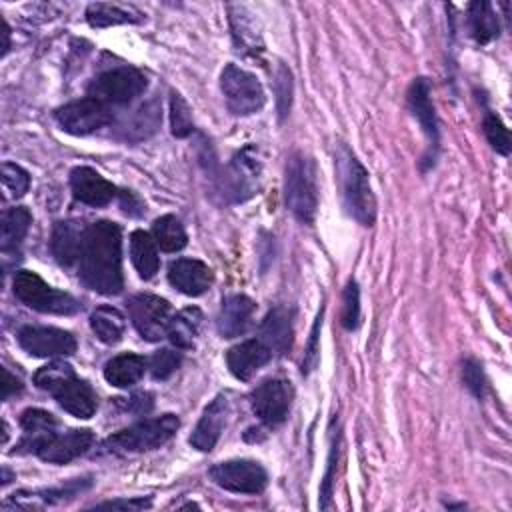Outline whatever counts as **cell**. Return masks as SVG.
<instances>
[{"instance_id":"cell-18","label":"cell","mask_w":512,"mask_h":512,"mask_svg":"<svg viewBox=\"0 0 512 512\" xmlns=\"http://www.w3.org/2000/svg\"><path fill=\"white\" fill-rule=\"evenodd\" d=\"M70 190L78 202L94 208L110 204L118 194L116 186L90 166H76L70 172Z\"/></svg>"},{"instance_id":"cell-43","label":"cell","mask_w":512,"mask_h":512,"mask_svg":"<svg viewBox=\"0 0 512 512\" xmlns=\"http://www.w3.org/2000/svg\"><path fill=\"white\" fill-rule=\"evenodd\" d=\"M462 380L466 384V388L476 396V398H484L486 394V376L482 370V364L474 358L464 360L462 364Z\"/></svg>"},{"instance_id":"cell-26","label":"cell","mask_w":512,"mask_h":512,"mask_svg":"<svg viewBox=\"0 0 512 512\" xmlns=\"http://www.w3.org/2000/svg\"><path fill=\"white\" fill-rule=\"evenodd\" d=\"M292 314L284 306H274L268 310L260 326V340L272 350V354H286L292 348Z\"/></svg>"},{"instance_id":"cell-44","label":"cell","mask_w":512,"mask_h":512,"mask_svg":"<svg viewBox=\"0 0 512 512\" xmlns=\"http://www.w3.org/2000/svg\"><path fill=\"white\" fill-rule=\"evenodd\" d=\"M338 430H332V444H330V456H328V466H326V474H324V482L320 486V508H328L330 504V496H332V482H334V466L338 460Z\"/></svg>"},{"instance_id":"cell-8","label":"cell","mask_w":512,"mask_h":512,"mask_svg":"<svg viewBox=\"0 0 512 512\" xmlns=\"http://www.w3.org/2000/svg\"><path fill=\"white\" fill-rule=\"evenodd\" d=\"M148 86V78L134 66H116L104 70L88 84V96L106 106H124L134 102Z\"/></svg>"},{"instance_id":"cell-15","label":"cell","mask_w":512,"mask_h":512,"mask_svg":"<svg viewBox=\"0 0 512 512\" xmlns=\"http://www.w3.org/2000/svg\"><path fill=\"white\" fill-rule=\"evenodd\" d=\"M22 436L16 444L18 454H40L56 436H58V420L52 412L42 408H26L20 414Z\"/></svg>"},{"instance_id":"cell-11","label":"cell","mask_w":512,"mask_h":512,"mask_svg":"<svg viewBox=\"0 0 512 512\" xmlns=\"http://www.w3.org/2000/svg\"><path fill=\"white\" fill-rule=\"evenodd\" d=\"M214 484L236 494H260L268 486V472L256 460H226L210 468Z\"/></svg>"},{"instance_id":"cell-28","label":"cell","mask_w":512,"mask_h":512,"mask_svg":"<svg viewBox=\"0 0 512 512\" xmlns=\"http://www.w3.org/2000/svg\"><path fill=\"white\" fill-rule=\"evenodd\" d=\"M130 260L140 274V278L150 280L160 268L158 244L154 242L152 234L144 230H134L130 234Z\"/></svg>"},{"instance_id":"cell-3","label":"cell","mask_w":512,"mask_h":512,"mask_svg":"<svg viewBox=\"0 0 512 512\" xmlns=\"http://www.w3.org/2000/svg\"><path fill=\"white\" fill-rule=\"evenodd\" d=\"M336 178L346 212L364 226H372L376 218V198L366 168L346 144L336 148Z\"/></svg>"},{"instance_id":"cell-7","label":"cell","mask_w":512,"mask_h":512,"mask_svg":"<svg viewBox=\"0 0 512 512\" xmlns=\"http://www.w3.org/2000/svg\"><path fill=\"white\" fill-rule=\"evenodd\" d=\"M260 174H262V162L258 158L256 148L244 146L240 152L232 156L230 164L224 168L218 180L222 198L230 204L246 202L258 192Z\"/></svg>"},{"instance_id":"cell-33","label":"cell","mask_w":512,"mask_h":512,"mask_svg":"<svg viewBox=\"0 0 512 512\" xmlns=\"http://www.w3.org/2000/svg\"><path fill=\"white\" fill-rule=\"evenodd\" d=\"M468 26L470 34L478 44H488L500 34L498 16L492 10V4L486 0L472 2L468 6Z\"/></svg>"},{"instance_id":"cell-4","label":"cell","mask_w":512,"mask_h":512,"mask_svg":"<svg viewBox=\"0 0 512 512\" xmlns=\"http://www.w3.org/2000/svg\"><path fill=\"white\" fill-rule=\"evenodd\" d=\"M180 420L174 414L144 418L124 430L110 434L98 448V454H134L148 452L166 444L178 430Z\"/></svg>"},{"instance_id":"cell-21","label":"cell","mask_w":512,"mask_h":512,"mask_svg":"<svg viewBox=\"0 0 512 512\" xmlns=\"http://www.w3.org/2000/svg\"><path fill=\"white\" fill-rule=\"evenodd\" d=\"M272 358V350L262 340H244L226 352V364L234 378L250 380Z\"/></svg>"},{"instance_id":"cell-6","label":"cell","mask_w":512,"mask_h":512,"mask_svg":"<svg viewBox=\"0 0 512 512\" xmlns=\"http://www.w3.org/2000/svg\"><path fill=\"white\" fill-rule=\"evenodd\" d=\"M12 290L20 302L44 314L70 316L82 308V304L72 294L52 288L36 272H30V270H18L14 274Z\"/></svg>"},{"instance_id":"cell-38","label":"cell","mask_w":512,"mask_h":512,"mask_svg":"<svg viewBox=\"0 0 512 512\" xmlns=\"http://www.w3.org/2000/svg\"><path fill=\"white\" fill-rule=\"evenodd\" d=\"M182 364V354L172 348H160L152 354L148 362V370L154 380H166L170 378Z\"/></svg>"},{"instance_id":"cell-2","label":"cell","mask_w":512,"mask_h":512,"mask_svg":"<svg viewBox=\"0 0 512 512\" xmlns=\"http://www.w3.org/2000/svg\"><path fill=\"white\" fill-rule=\"evenodd\" d=\"M34 384L48 394L72 416L90 418L96 412V394L86 380H80L70 364L54 360L34 374Z\"/></svg>"},{"instance_id":"cell-31","label":"cell","mask_w":512,"mask_h":512,"mask_svg":"<svg viewBox=\"0 0 512 512\" xmlns=\"http://www.w3.org/2000/svg\"><path fill=\"white\" fill-rule=\"evenodd\" d=\"M202 324V312L198 308H184L170 318L166 336L180 350H190L196 344L198 330Z\"/></svg>"},{"instance_id":"cell-10","label":"cell","mask_w":512,"mask_h":512,"mask_svg":"<svg viewBox=\"0 0 512 512\" xmlns=\"http://www.w3.org/2000/svg\"><path fill=\"white\" fill-rule=\"evenodd\" d=\"M54 118L64 132L72 136H86L108 126L112 122V112L104 102L86 96L60 106L54 112Z\"/></svg>"},{"instance_id":"cell-23","label":"cell","mask_w":512,"mask_h":512,"mask_svg":"<svg viewBox=\"0 0 512 512\" xmlns=\"http://www.w3.org/2000/svg\"><path fill=\"white\" fill-rule=\"evenodd\" d=\"M94 444V434L90 430H68L64 434H58L40 454L44 462L50 464H68L74 458L82 456L92 448Z\"/></svg>"},{"instance_id":"cell-13","label":"cell","mask_w":512,"mask_h":512,"mask_svg":"<svg viewBox=\"0 0 512 512\" xmlns=\"http://www.w3.org/2000/svg\"><path fill=\"white\" fill-rule=\"evenodd\" d=\"M292 396H294V390L288 380L270 378L252 390L250 404L258 420L266 428H276L288 418Z\"/></svg>"},{"instance_id":"cell-25","label":"cell","mask_w":512,"mask_h":512,"mask_svg":"<svg viewBox=\"0 0 512 512\" xmlns=\"http://www.w3.org/2000/svg\"><path fill=\"white\" fill-rule=\"evenodd\" d=\"M84 234H86V226H80L74 220H64V222L54 224L50 248H52L54 258L62 266H72L74 262L80 260Z\"/></svg>"},{"instance_id":"cell-48","label":"cell","mask_w":512,"mask_h":512,"mask_svg":"<svg viewBox=\"0 0 512 512\" xmlns=\"http://www.w3.org/2000/svg\"><path fill=\"white\" fill-rule=\"evenodd\" d=\"M4 46H2V56L8 52V48H10V28H8V24L4 22Z\"/></svg>"},{"instance_id":"cell-40","label":"cell","mask_w":512,"mask_h":512,"mask_svg":"<svg viewBox=\"0 0 512 512\" xmlns=\"http://www.w3.org/2000/svg\"><path fill=\"white\" fill-rule=\"evenodd\" d=\"M274 94H276V110L280 120H284L292 106V72L280 62L274 74Z\"/></svg>"},{"instance_id":"cell-22","label":"cell","mask_w":512,"mask_h":512,"mask_svg":"<svg viewBox=\"0 0 512 512\" xmlns=\"http://www.w3.org/2000/svg\"><path fill=\"white\" fill-rule=\"evenodd\" d=\"M256 310V304L246 294H228L222 300L220 312H218V332L224 338H236L242 336L252 320V314Z\"/></svg>"},{"instance_id":"cell-17","label":"cell","mask_w":512,"mask_h":512,"mask_svg":"<svg viewBox=\"0 0 512 512\" xmlns=\"http://www.w3.org/2000/svg\"><path fill=\"white\" fill-rule=\"evenodd\" d=\"M234 46L246 56L258 58L264 52L262 30L256 14L244 4H226Z\"/></svg>"},{"instance_id":"cell-14","label":"cell","mask_w":512,"mask_h":512,"mask_svg":"<svg viewBox=\"0 0 512 512\" xmlns=\"http://www.w3.org/2000/svg\"><path fill=\"white\" fill-rule=\"evenodd\" d=\"M18 344L30 356L58 358L76 352V338L56 326H24L18 332Z\"/></svg>"},{"instance_id":"cell-24","label":"cell","mask_w":512,"mask_h":512,"mask_svg":"<svg viewBox=\"0 0 512 512\" xmlns=\"http://www.w3.org/2000/svg\"><path fill=\"white\" fill-rule=\"evenodd\" d=\"M92 482L88 478H78L72 480L60 488H44V490H34V492H16L10 496L8 502H4V508L8 506H18V508H42V506H50L68 498H74L76 494H80L82 490H86Z\"/></svg>"},{"instance_id":"cell-41","label":"cell","mask_w":512,"mask_h":512,"mask_svg":"<svg viewBox=\"0 0 512 512\" xmlns=\"http://www.w3.org/2000/svg\"><path fill=\"white\" fill-rule=\"evenodd\" d=\"M360 320V290L356 280H348L342 294V314L340 322L346 330H354Z\"/></svg>"},{"instance_id":"cell-5","label":"cell","mask_w":512,"mask_h":512,"mask_svg":"<svg viewBox=\"0 0 512 512\" xmlns=\"http://www.w3.org/2000/svg\"><path fill=\"white\" fill-rule=\"evenodd\" d=\"M284 200L286 208L296 220L312 224L318 208V186H316V166L314 160L296 150L290 154L284 172Z\"/></svg>"},{"instance_id":"cell-30","label":"cell","mask_w":512,"mask_h":512,"mask_svg":"<svg viewBox=\"0 0 512 512\" xmlns=\"http://www.w3.org/2000/svg\"><path fill=\"white\" fill-rule=\"evenodd\" d=\"M160 120H162L160 104H158V100H150V102L142 104L132 114V118L120 126V138L130 140V142H140L158 130Z\"/></svg>"},{"instance_id":"cell-35","label":"cell","mask_w":512,"mask_h":512,"mask_svg":"<svg viewBox=\"0 0 512 512\" xmlns=\"http://www.w3.org/2000/svg\"><path fill=\"white\" fill-rule=\"evenodd\" d=\"M152 238L162 252H178L186 246L188 236L182 222L174 214H164L152 224Z\"/></svg>"},{"instance_id":"cell-27","label":"cell","mask_w":512,"mask_h":512,"mask_svg":"<svg viewBox=\"0 0 512 512\" xmlns=\"http://www.w3.org/2000/svg\"><path fill=\"white\" fill-rule=\"evenodd\" d=\"M146 370V360L140 354L124 352L114 358H110L104 366V378L108 384L116 388H128L134 386Z\"/></svg>"},{"instance_id":"cell-36","label":"cell","mask_w":512,"mask_h":512,"mask_svg":"<svg viewBox=\"0 0 512 512\" xmlns=\"http://www.w3.org/2000/svg\"><path fill=\"white\" fill-rule=\"evenodd\" d=\"M482 130H484L486 140L490 142V146H492L498 154H502V156H508V154H510V134H508V128L504 126L502 118H500L496 112L484 110Z\"/></svg>"},{"instance_id":"cell-39","label":"cell","mask_w":512,"mask_h":512,"mask_svg":"<svg viewBox=\"0 0 512 512\" xmlns=\"http://www.w3.org/2000/svg\"><path fill=\"white\" fill-rule=\"evenodd\" d=\"M2 186H4L6 196L20 198L30 188V174L14 162H4L2 164Z\"/></svg>"},{"instance_id":"cell-37","label":"cell","mask_w":512,"mask_h":512,"mask_svg":"<svg viewBox=\"0 0 512 512\" xmlns=\"http://www.w3.org/2000/svg\"><path fill=\"white\" fill-rule=\"evenodd\" d=\"M170 132L176 138H186L194 132L190 106L178 92H170Z\"/></svg>"},{"instance_id":"cell-45","label":"cell","mask_w":512,"mask_h":512,"mask_svg":"<svg viewBox=\"0 0 512 512\" xmlns=\"http://www.w3.org/2000/svg\"><path fill=\"white\" fill-rule=\"evenodd\" d=\"M152 500L150 498H120V500H110V502H102L98 504V508H122V510H144L150 508Z\"/></svg>"},{"instance_id":"cell-47","label":"cell","mask_w":512,"mask_h":512,"mask_svg":"<svg viewBox=\"0 0 512 512\" xmlns=\"http://www.w3.org/2000/svg\"><path fill=\"white\" fill-rule=\"evenodd\" d=\"M128 410L136 412V414H142V412H148L152 408V394L148 392H140V394H134L128 398V404H126Z\"/></svg>"},{"instance_id":"cell-32","label":"cell","mask_w":512,"mask_h":512,"mask_svg":"<svg viewBox=\"0 0 512 512\" xmlns=\"http://www.w3.org/2000/svg\"><path fill=\"white\" fill-rule=\"evenodd\" d=\"M32 224V214L24 206L8 208L2 214V224H0V250L6 254L10 250H16L22 240L28 234V228Z\"/></svg>"},{"instance_id":"cell-9","label":"cell","mask_w":512,"mask_h":512,"mask_svg":"<svg viewBox=\"0 0 512 512\" xmlns=\"http://www.w3.org/2000/svg\"><path fill=\"white\" fill-rule=\"evenodd\" d=\"M220 90L228 110L234 116L256 114L266 104V94L260 80L236 64L224 66L220 74Z\"/></svg>"},{"instance_id":"cell-20","label":"cell","mask_w":512,"mask_h":512,"mask_svg":"<svg viewBox=\"0 0 512 512\" xmlns=\"http://www.w3.org/2000/svg\"><path fill=\"white\" fill-rule=\"evenodd\" d=\"M168 282L186 296H200L212 284V270L196 258H178L168 266Z\"/></svg>"},{"instance_id":"cell-29","label":"cell","mask_w":512,"mask_h":512,"mask_svg":"<svg viewBox=\"0 0 512 512\" xmlns=\"http://www.w3.org/2000/svg\"><path fill=\"white\" fill-rule=\"evenodd\" d=\"M86 20L92 28H108L118 24H138L142 14L134 6H120L110 2H92L86 8Z\"/></svg>"},{"instance_id":"cell-1","label":"cell","mask_w":512,"mask_h":512,"mask_svg":"<svg viewBox=\"0 0 512 512\" xmlns=\"http://www.w3.org/2000/svg\"><path fill=\"white\" fill-rule=\"evenodd\" d=\"M78 276L86 288L98 294H118L122 278V232L118 224L98 220L86 226Z\"/></svg>"},{"instance_id":"cell-34","label":"cell","mask_w":512,"mask_h":512,"mask_svg":"<svg viewBox=\"0 0 512 512\" xmlns=\"http://www.w3.org/2000/svg\"><path fill=\"white\" fill-rule=\"evenodd\" d=\"M124 316L114 306H98L90 314V328L104 344H116L124 336Z\"/></svg>"},{"instance_id":"cell-19","label":"cell","mask_w":512,"mask_h":512,"mask_svg":"<svg viewBox=\"0 0 512 512\" xmlns=\"http://www.w3.org/2000/svg\"><path fill=\"white\" fill-rule=\"evenodd\" d=\"M228 414H230L228 394H218L204 408L200 420L196 422V426L190 434V444L200 452H210L222 436V430L228 422Z\"/></svg>"},{"instance_id":"cell-12","label":"cell","mask_w":512,"mask_h":512,"mask_svg":"<svg viewBox=\"0 0 512 512\" xmlns=\"http://www.w3.org/2000/svg\"><path fill=\"white\" fill-rule=\"evenodd\" d=\"M126 308L134 328L144 340L156 342L166 336L172 318L168 300L154 294H134L126 300Z\"/></svg>"},{"instance_id":"cell-42","label":"cell","mask_w":512,"mask_h":512,"mask_svg":"<svg viewBox=\"0 0 512 512\" xmlns=\"http://www.w3.org/2000/svg\"><path fill=\"white\" fill-rule=\"evenodd\" d=\"M322 316H324V306H320V312L314 320V326L308 336V344L304 348V358H302V374H310L318 362V352H320V328H322Z\"/></svg>"},{"instance_id":"cell-16","label":"cell","mask_w":512,"mask_h":512,"mask_svg":"<svg viewBox=\"0 0 512 512\" xmlns=\"http://www.w3.org/2000/svg\"><path fill=\"white\" fill-rule=\"evenodd\" d=\"M406 100H408V108H410L412 116L416 118L424 136L428 138L426 164L432 166L434 158H436V152H438V144H440V132H438V120H436L434 104H432V98H430L428 80L426 78H414V82L410 84V88L406 92Z\"/></svg>"},{"instance_id":"cell-46","label":"cell","mask_w":512,"mask_h":512,"mask_svg":"<svg viewBox=\"0 0 512 512\" xmlns=\"http://www.w3.org/2000/svg\"><path fill=\"white\" fill-rule=\"evenodd\" d=\"M2 400H8L12 394L22 392V382L10 374L8 368H2Z\"/></svg>"}]
</instances>
